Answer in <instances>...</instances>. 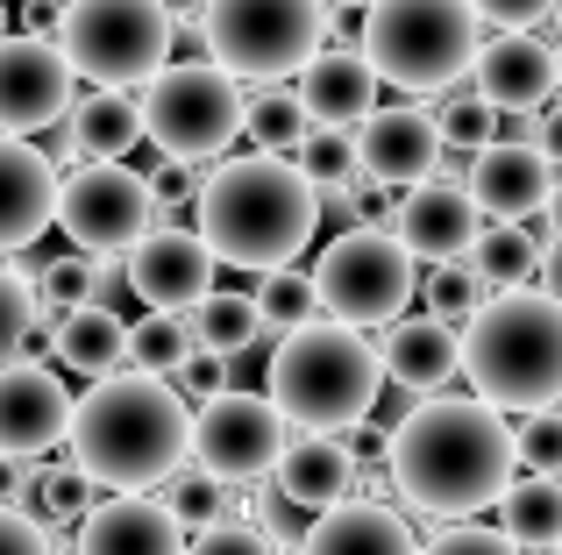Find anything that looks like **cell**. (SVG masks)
<instances>
[{
	"label": "cell",
	"instance_id": "obj_54",
	"mask_svg": "<svg viewBox=\"0 0 562 555\" xmlns=\"http://www.w3.org/2000/svg\"><path fill=\"white\" fill-rule=\"evenodd\" d=\"M0 36H8V0H0Z\"/></svg>",
	"mask_w": 562,
	"mask_h": 555
},
{
	"label": "cell",
	"instance_id": "obj_57",
	"mask_svg": "<svg viewBox=\"0 0 562 555\" xmlns=\"http://www.w3.org/2000/svg\"><path fill=\"white\" fill-rule=\"evenodd\" d=\"M555 14H562V0H555Z\"/></svg>",
	"mask_w": 562,
	"mask_h": 555
},
{
	"label": "cell",
	"instance_id": "obj_25",
	"mask_svg": "<svg viewBox=\"0 0 562 555\" xmlns=\"http://www.w3.org/2000/svg\"><path fill=\"white\" fill-rule=\"evenodd\" d=\"M300 555H420V534L384 499H342L328 513H314Z\"/></svg>",
	"mask_w": 562,
	"mask_h": 555
},
{
	"label": "cell",
	"instance_id": "obj_53",
	"mask_svg": "<svg viewBox=\"0 0 562 555\" xmlns=\"http://www.w3.org/2000/svg\"><path fill=\"white\" fill-rule=\"evenodd\" d=\"M328 8H371V0H328Z\"/></svg>",
	"mask_w": 562,
	"mask_h": 555
},
{
	"label": "cell",
	"instance_id": "obj_35",
	"mask_svg": "<svg viewBox=\"0 0 562 555\" xmlns=\"http://www.w3.org/2000/svg\"><path fill=\"white\" fill-rule=\"evenodd\" d=\"M257 306H263V328H300V320H314V314H321V285H314V271H292V264L263 271Z\"/></svg>",
	"mask_w": 562,
	"mask_h": 555
},
{
	"label": "cell",
	"instance_id": "obj_30",
	"mask_svg": "<svg viewBox=\"0 0 562 555\" xmlns=\"http://www.w3.org/2000/svg\"><path fill=\"white\" fill-rule=\"evenodd\" d=\"M498 513H506V534H513L520 548H555V542H562V477L527 471L520 485H506Z\"/></svg>",
	"mask_w": 562,
	"mask_h": 555
},
{
	"label": "cell",
	"instance_id": "obj_12",
	"mask_svg": "<svg viewBox=\"0 0 562 555\" xmlns=\"http://www.w3.org/2000/svg\"><path fill=\"white\" fill-rule=\"evenodd\" d=\"M292 442V420L271 392H214L192 406V463L221 485H263Z\"/></svg>",
	"mask_w": 562,
	"mask_h": 555
},
{
	"label": "cell",
	"instance_id": "obj_43",
	"mask_svg": "<svg viewBox=\"0 0 562 555\" xmlns=\"http://www.w3.org/2000/svg\"><path fill=\"white\" fill-rule=\"evenodd\" d=\"M186 555H278V542L257 528V520H221V528H200V534H192Z\"/></svg>",
	"mask_w": 562,
	"mask_h": 555
},
{
	"label": "cell",
	"instance_id": "obj_42",
	"mask_svg": "<svg viewBox=\"0 0 562 555\" xmlns=\"http://www.w3.org/2000/svg\"><path fill=\"white\" fill-rule=\"evenodd\" d=\"M86 292H93V250H79V257H57V264L43 271L36 299H43V314H65V306H86Z\"/></svg>",
	"mask_w": 562,
	"mask_h": 555
},
{
	"label": "cell",
	"instance_id": "obj_37",
	"mask_svg": "<svg viewBox=\"0 0 562 555\" xmlns=\"http://www.w3.org/2000/svg\"><path fill=\"white\" fill-rule=\"evenodd\" d=\"M420 299H427V314H441V320H470L484 299H492V292H484L477 271L456 257V264H435V271L420 278Z\"/></svg>",
	"mask_w": 562,
	"mask_h": 555
},
{
	"label": "cell",
	"instance_id": "obj_56",
	"mask_svg": "<svg viewBox=\"0 0 562 555\" xmlns=\"http://www.w3.org/2000/svg\"><path fill=\"white\" fill-rule=\"evenodd\" d=\"M549 555H562V542H555V548H549Z\"/></svg>",
	"mask_w": 562,
	"mask_h": 555
},
{
	"label": "cell",
	"instance_id": "obj_55",
	"mask_svg": "<svg viewBox=\"0 0 562 555\" xmlns=\"http://www.w3.org/2000/svg\"><path fill=\"white\" fill-rule=\"evenodd\" d=\"M555 79H562V43H555Z\"/></svg>",
	"mask_w": 562,
	"mask_h": 555
},
{
	"label": "cell",
	"instance_id": "obj_18",
	"mask_svg": "<svg viewBox=\"0 0 562 555\" xmlns=\"http://www.w3.org/2000/svg\"><path fill=\"white\" fill-rule=\"evenodd\" d=\"M357 157H363V179L392 185V193H406V185L435 179L441 165V122L427 107H371L357 122Z\"/></svg>",
	"mask_w": 562,
	"mask_h": 555
},
{
	"label": "cell",
	"instance_id": "obj_47",
	"mask_svg": "<svg viewBox=\"0 0 562 555\" xmlns=\"http://www.w3.org/2000/svg\"><path fill=\"white\" fill-rule=\"evenodd\" d=\"M150 193H157V222H165V214H179V207H192V200H200V179H192L179 157H171V165L150 179Z\"/></svg>",
	"mask_w": 562,
	"mask_h": 555
},
{
	"label": "cell",
	"instance_id": "obj_40",
	"mask_svg": "<svg viewBox=\"0 0 562 555\" xmlns=\"http://www.w3.org/2000/svg\"><path fill=\"white\" fill-rule=\"evenodd\" d=\"M420 555H527L506 528H477V520H449L441 534H427Z\"/></svg>",
	"mask_w": 562,
	"mask_h": 555
},
{
	"label": "cell",
	"instance_id": "obj_20",
	"mask_svg": "<svg viewBox=\"0 0 562 555\" xmlns=\"http://www.w3.org/2000/svg\"><path fill=\"white\" fill-rule=\"evenodd\" d=\"M79 555H186V520L150 491H108L79 520Z\"/></svg>",
	"mask_w": 562,
	"mask_h": 555
},
{
	"label": "cell",
	"instance_id": "obj_34",
	"mask_svg": "<svg viewBox=\"0 0 562 555\" xmlns=\"http://www.w3.org/2000/svg\"><path fill=\"white\" fill-rule=\"evenodd\" d=\"M243 136L257 143V150H278V157H292L300 150V136H306V107H300V93H257L249 100V114H243Z\"/></svg>",
	"mask_w": 562,
	"mask_h": 555
},
{
	"label": "cell",
	"instance_id": "obj_19",
	"mask_svg": "<svg viewBox=\"0 0 562 555\" xmlns=\"http://www.w3.org/2000/svg\"><path fill=\"white\" fill-rule=\"evenodd\" d=\"M470 86L492 100L498 114H541L555 93V50L535 36V29H498L492 43H477V65H470Z\"/></svg>",
	"mask_w": 562,
	"mask_h": 555
},
{
	"label": "cell",
	"instance_id": "obj_29",
	"mask_svg": "<svg viewBox=\"0 0 562 555\" xmlns=\"http://www.w3.org/2000/svg\"><path fill=\"white\" fill-rule=\"evenodd\" d=\"M463 264L477 271L484 292H513V285H527V278L541 271V242L527 236L520 222H492V228H477V242H470Z\"/></svg>",
	"mask_w": 562,
	"mask_h": 555
},
{
	"label": "cell",
	"instance_id": "obj_21",
	"mask_svg": "<svg viewBox=\"0 0 562 555\" xmlns=\"http://www.w3.org/2000/svg\"><path fill=\"white\" fill-rule=\"evenodd\" d=\"M57 185L65 179L50 157L0 128V257L29 250L43 228H57Z\"/></svg>",
	"mask_w": 562,
	"mask_h": 555
},
{
	"label": "cell",
	"instance_id": "obj_51",
	"mask_svg": "<svg viewBox=\"0 0 562 555\" xmlns=\"http://www.w3.org/2000/svg\"><path fill=\"white\" fill-rule=\"evenodd\" d=\"M541 292H549V299H562V242H549V250H541Z\"/></svg>",
	"mask_w": 562,
	"mask_h": 555
},
{
	"label": "cell",
	"instance_id": "obj_5",
	"mask_svg": "<svg viewBox=\"0 0 562 555\" xmlns=\"http://www.w3.org/2000/svg\"><path fill=\"white\" fill-rule=\"evenodd\" d=\"M271 399L285 406L292 428H321V434H342L363 428L384 392V356L363 342V328L335 314H314L300 328H278L271 349V371H263Z\"/></svg>",
	"mask_w": 562,
	"mask_h": 555
},
{
	"label": "cell",
	"instance_id": "obj_7",
	"mask_svg": "<svg viewBox=\"0 0 562 555\" xmlns=\"http://www.w3.org/2000/svg\"><path fill=\"white\" fill-rule=\"evenodd\" d=\"M243 114H249L243 79H235L228 65H214V57H192V65L171 57V65L143 86V136L165 157H179V165L221 157L243 136Z\"/></svg>",
	"mask_w": 562,
	"mask_h": 555
},
{
	"label": "cell",
	"instance_id": "obj_13",
	"mask_svg": "<svg viewBox=\"0 0 562 555\" xmlns=\"http://www.w3.org/2000/svg\"><path fill=\"white\" fill-rule=\"evenodd\" d=\"M71 57L57 36H0V128L36 136L71 114Z\"/></svg>",
	"mask_w": 562,
	"mask_h": 555
},
{
	"label": "cell",
	"instance_id": "obj_6",
	"mask_svg": "<svg viewBox=\"0 0 562 555\" xmlns=\"http://www.w3.org/2000/svg\"><path fill=\"white\" fill-rule=\"evenodd\" d=\"M363 57L398 93H441L477 65V8L470 0H371Z\"/></svg>",
	"mask_w": 562,
	"mask_h": 555
},
{
	"label": "cell",
	"instance_id": "obj_45",
	"mask_svg": "<svg viewBox=\"0 0 562 555\" xmlns=\"http://www.w3.org/2000/svg\"><path fill=\"white\" fill-rule=\"evenodd\" d=\"M0 555H57L50 520H36L29 506H0Z\"/></svg>",
	"mask_w": 562,
	"mask_h": 555
},
{
	"label": "cell",
	"instance_id": "obj_9",
	"mask_svg": "<svg viewBox=\"0 0 562 555\" xmlns=\"http://www.w3.org/2000/svg\"><path fill=\"white\" fill-rule=\"evenodd\" d=\"M71 71L93 86H150L171 65V8L165 0H71L57 22Z\"/></svg>",
	"mask_w": 562,
	"mask_h": 555
},
{
	"label": "cell",
	"instance_id": "obj_31",
	"mask_svg": "<svg viewBox=\"0 0 562 555\" xmlns=\"http://www.w3.org/2000/svg\"><path fill=\"white\" fill-rule=\"evenodd\" d=\"M292 165L306 171V179L321 185V193H349V185H363V157H357V128H321L306 122L300 150H292Z\"/></svg>",
	"mask_w": 562,
	"mask_h": 555
},
{
	"label": "cell",
	"instance_id": "obj_8",
	"mask_svg": "<svg viewBox=\"0 0 562 555\" xmlns=\"http://www.w3.org/2000/svg\"><path fill=\"white\" fill-rule=\"evenodd\" d=\"M206 50L235 79H292L328 43V0H206Z\"/></svg>",
	"mask_w": 562,
	"mask_h": 555
},
{
	"label": "cell",
	"instance_id": "obj_11",
	"mask_svg": "<svg viewBox=\"0 0 562 555\" xmlns=\"http://www.w3.org/2000/svg\"><path fill=\"white\" fill-rule=\"evenodd\" d=\"M57 228H65L71 250L128 257L157 228V193L122 157H86V165L57 185Z\"/></svg>",
	"mask_w": 562,
	"mask_h": 555
},
{
	"label": "cell",
	"instance_id": "obj_3",
	"mask_svg": "<svg viewBox=\"0 0 562 555\" xmlns=\"http://www.w3.org/2000/svg\"><path fill=\"white\" fill-rule=\"evenodd\" d=\"M200 236L221 264L235 271H278L314 242L321 228V185L306 179L292 157L278 150H249V157H228L200 179Z\"/></svg>",
	"mask_w": 562,
	"mask_h": 555
},
{
	"label": "cell",
	"instance_id": "obj_22",
	"mask_svg": "<svg viewBox=\"0 0 562 555\" xmlns=\"http://www.w3.org/2000/svg\"><path fill=\"white\" fill-rule=\"evenodd\" d=\"M378 65L363 57V43L349 50V43H321L314 57H306L300 71H292V93H300V107H306V122H321V128H357L363 114L378 107Z\"/></svg>",
	"mask_w": 562,
	"mask_h": 555
},
{
	"label": "cell",
	"instance_id": "obj_44",
	"mask_svg": "<svg viewBox=\"0 0 562 555\" xmlns=\"http://www.w3.org/2000/svg\"><path fill=\"white\" fill-rule=\"evenodd\" d=\"M300 513H306V506H300V499H285V491H278V477H271V485H263V491H257V499H249V520H257V528H263V534H271V542H278V548H292V542H306V528H300Z\"/></svg>",
	"mask_w": 562,
	"mask_h": 555
},
{
	"label": "cell",
	"instance_id": "obj_4",
	"mask_svg": "<svg viewBox=\"0 0 562 555\" xmlns=\"http://www.w3.org/2000/svg\"><path fill=\"white\" fill-rule=\"evenodd\" d=\"M463 377L498 414L562 406V299L549 292H492L463 328Z\"/></svg>",
	"mask_w": 562,
	"mask_h": 555
},
{
	"label": "cell",
	"instance_id": "obj_14",
	"mask_svg": "<svg viewBox=\"0 0 562 555\" xmlns=\"http://www.w3.org/2000/svg\"><path fill=\"white\" fill-rule=\"evenodd\" d=\"M71 406H79V399L65 392L57 363L8 356V363H0V456L43 463L71 434Z\"/></svg>",
	"mask_w": 562,
	"mask_h": 555
},
{
	"label": "cell",
	"instance_id": "obj_52",
	"mask_svg": "<svg viewBox=\"0 0 562 555\" xmlns=\"http://www.w3.org/2000/svg\"><path fill=\"white\" fill-rule=\"evenodd\" d=\"M541 214H549V236L562 242V179H555V193H549V207H541Z\"/></svg>",
	"mask_w": 562,
	"mask_h": 555
},
{
	"label": "cell",
	"instance_id": "obj_17",
	"mask_svg": "<svg viewBox=\"0 0 562 555\" xmlns=\"http://www.w3.org/2000/svg\"><path fill=\"white\" fill-rule=\"evenodd\" d=\"M549 193H555V157L535 136H492L470 157V200L492 222H527L549 207Z\"/></svg>",
	"mask_w": 562,
	"mask_h": 555
},
{
	"label": "cell",
	"instance_id": "obj_49",
	"mask_svg": "<svg viewBox=\"0 0 562 555\" xmlns=\"http://www.w3.org/2000/svg\"><path fill=\"white\" fill-rule=\"evenodd\" d=\"M128 292H136V285H128V264H122V257H93V292H86V299H93V306H114V314H122Z\"/></svg>",
	"mask_w": 562,
	"mask_h": 555
},
{
	"label": "cell",
	"instance_id": "obj_46",
	"mask_svg": "<svg viewBox=\"0 0 562 555\" xmlns=\"http://www.w3.org/2000/svg\"><path fill=\"white\" fill-rule=\"evenodd\" d=\"M477 8V22H498V29H535L555 14V0H470Z\"/></svg>",
	"mask_w": 562,
	"mask_h": 555
},
{
	"label": "cell",
	"instance_id": "obj_32",
	"mask_svg": "<svg viewBox=\"0 0 562 555\" xmlns=\"http://www.w3.org/2000/svg\"><path fill=\"white\" fill-rule=\"evenodd\" d=\"M186 356H192V328H186V314H143V320H128V371H150V377H179L186 371Z\"/></svg>",
	"mask_w": 562,
	"mask_h": 555
},
{
	"label": "cell",
	"instance_id": "obj_48",
	"mask_svg": "<svg viewBox=\"0 0 562 555\" xmlns=\"http://www.w3.org/2000/svg\"><path fill=\"white\" fill-rule=\"evenodd\" d=\"M171 385L186 392V399H214V392H228V377H221V356H206V349H192L186 371L171 377Z\"/></svg>",
	"mask_w": 562,
	"mask_h": 555
},
{
	"label": "cell",
	"instance_id": "obj_16",
	"mask_svg": "<svg viewBox=\"0 0 562 555\" xmlns=\"http://www.w3.org/2000/svg\"><path fill=\"white\" fill-rule=\"evenodd\" d=\"M477 228H484V207L470 200V185H456V179H420L392 200V236L406 242L420 264H456V257H470Z\"/></svg>",
	"mask_w": 562,
	"mask_h": 555
},
{
	"label": "cell",
	"instance_id": "obj_10",
	"mask_svg": "<svg viewBox=\"0 0 562 555\" xmlns=\"http://www.w3.org/2000/svg\"><path fill=\"white\" fill-rule=\"evenodd\" d=\"M314 285H321V314L349 320V328H384L420 292V257L392 228H349L321 250Z\"/></svg>",
	"mask_w": 562,
	"mask_h": 555
},
{
	"label": "cell",
	"instance_id": "obj_50",
	"mask_svg": "<svg viewBox=\"0 0 562 555\" xmlns=\"http://www.w3.org/2000/svg\"><path fill=\"white\" fill-rule=\"evenodd\" d=\"M535 143H541V150H549V157H555V171H562V107H549V114H541V128H535Z\"/></svg>",
	"mask_w": 562,
	"mask_h": 555
},
{
	"label": "cell",
	"instance_id": "obj_27",
	"mask_svg": "<svg viewBox=\"0 0 562 555\" xmlns=\"http://www.w3.org/2000/svg\"><path fill=\"white\" fill-rule=\"evenodd\" d=\"M143 143V100H128L122 86L71 100V157H128Z\"/></svg>",
	"mask_w": 562,
	"mask_h": 555
},
{
	"label": "cell",
	"instance_id": "obj_41",
	"mask_svg": "<svg viewBox=\"0 0 562 555\" xmlns=\"http://www.w3.org/2000/svg\"><path fill=\"white\" fill-rule=\"evenodd\" d=\"M513 442H520V463H527V471H549V477H562V414H555V406L527 414L520 428H513Z\"/></svg>",
	"mask_w": 562,
	"mask_h": 555
},
{
	"label": "cell",
	"instance_id": "obj_39",
	"mask_svg": "<svg viewBox=\"0 0 562 555\" xmlns=\"http://www.w3.org/2000/svg\"><path fill=\"white\" fill-rule=\"evenodd\" d=\"M36 314H43V299H36V285H29L14 264H0V363L22 349V335L36 328Z\"/></svg>",
	"mask_w": 562,
	"mask_h": 555
},
{
	"label": "cell",
	"instance_id": "obj_33",
	"mask_svg": "<svg viewBox=\"0 0 562 555\" xmlns=\"http://www.w3.org/2000/svg\"><path fill=\"white\" fill-rule=\"evenodd\" d=\"M228 491H235V485H221V477H214V471H200V463H192V471L179 463V471L165 477V506L186 520V534L221 528V520H228V506H235Z\"/></svg>",
	"mask_w": 562,
	"mask_h": 555
},
{
	"label": "cell",
	"instance_id": "obj_28",
	"mask_svg": "<svg viewBox=\"0 0 562 555\" xmlns=\"http://www.w3.org/2000/svg\"><path fill=\"white\" fill-rule=\"evenodd\" d=\"M186 328H192V349L228 363V356H243V349H257L263 306H257V292H206L200 306H186Z\"/></svg>",
	"mask_w": 562,
	"mask_h": 555
},
{
	"label": "cell",
	"instance_id": "obj_26",
	"mask_svg": "<svg viewBox=\"0 0 562 555\" xmlns=\"http://www.w3.org/2000/svg\"><path fill=\"white\" fill-rule=\"evenodd\" d=\"M122 356H128V328H122V314L114 306H65L57 314V342H50V363L57 371H71V377H108V371H122Z\"/></svg>",
	"mask_w": 562,
	"mask_h": 555
},
{
	"label": "cell",
	"instance_id": "obj_2",
	"mask_svg": "<svg viewBox=\"0 0 562 555\" xmlns=\"http://www.w3.org/2000/svg\"><path fill=\"white\" fill-rule=\"evenodd\" d=\"M65 449L100 491H150L192 456V406L171 377L108 371L71 406Z\"/></svg>",
	"mask_w": 562,
	"mask_h": 555
},
{
	"label": "cell",
	"instance_id": "obj_23",
	"mask_svg": "<svg viewBox=\"0 0 562 555\" xmlns=\"http://www.w3.org/2000/svg\"><path fill=\"white\" fill-rule=\"evenodd\" d=\"M384 377H392L398 392H449V377H463V335H456V320L441 314H398L384 320Z\"/></svg>",
	"mask_w": 562,
	"mask_h": 555
},
{
	"label": "cell",
	"instance_id": "obj_36",
	"mask_svg": "<svg viewBox=\"0 0 562 555\" xmlns=\"http://www.w3.org/2000/svg\"><path fill=\"white\" fill-rule=\"evenodd\" d=\"M93 477L79 471V463H71V471H36V485H29V513L36 520H86V506H93Z\"/></svg>",
	"mask_w": 562,
	"mask_h": 555
},
{
	"label": "cell",
	"instance_id": "obj_15",
	"mask_svg": "<svg viewBox=\"0 0 562 555\" xmlns=\"http://www.w3.org/2000/svg\"><path fill=\"white\" fill-rule=\"evenodd\" d=\"M214 264L221 257L206 250L200 228L157 222L150 236L128 250V285H136V299L157 306V314H186V306H200L206 292H214Z\"/></svg>",
	"mask_w": 562,
	"mask_h": 555
},
{
	"label": "cell",
	"instance_id": "obj_1",
	"mask_svg": "<svg viewBox=\"0 0 562 555\" xmlns=\"http://www.w3.org/2000/svg\"><path fill=\"white\" fill-rule=\"evenodd\" d=\"M520 442H513L506 414L477 392H427L384 442V471L392 491L427 520H477L484 506L506 499Z\"/></svg>",
	"mask_w": 562,
	"mask_h": 555
},
{
	"label": "cell",
	"instance_id": "obj_38",
	"mask_svg": "<svg viewBox=\"0 0 562 555\" xmlns=\"http://www.w3.org/2000/svg\"><path fill=\"white\" fill-rule=\"evenodd\" d=\"M435 122H441V150H470V157H477L484 143L498 136V107L477 93V86H470V93H456L449 107L435 114Z\"/></svg>",
	"mask_w": 562,
	"mask_h": 555
},
{
	"label": "cell",
	"instance_id": "obj_24",
	"mask_svg": "<svg viewBox=\"0 0 562 555\" xmlns=\"http://www.w3.org/2000/svg\"><path fill=\"white\" fill-rule=\"evenodd\" d=\"M278 491L285 499H300L306 513H328V506H342V499H357V442H342V434H321V428H306V434H292L285 442V456H278Z\"/></svg>",
	"mask_w": 562,
	"mask_h": 555
}]
</instances>
